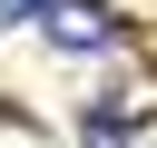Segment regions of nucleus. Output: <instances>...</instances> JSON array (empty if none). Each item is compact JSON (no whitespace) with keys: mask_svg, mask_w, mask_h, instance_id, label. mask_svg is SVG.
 <instances>
[{"mask_svg":"<svg viewBox=\"0 0 157 148\" xmlns=\"http://www.w3.org/2000/svg\"><path fill=\"white\" fill-rule=\"evenodd\" d=\"M39 30H49L59 49H108V39H118V10H108V0H39Z\"/></svg>","mask_w":157,"mask_h":148,"instance_id":"nucleus-1","label":"nucleus"},{"mask_svg":"<svg viewBox=\"0 0 157 148\" xmlns=\"http://www.w3.org/2000/svg\"><path fill=\"white\" fill-rule=\"evenodd\" d=\"M29 10H39V0H0V30H20V20H29Z\"/></svg>","mask_w":157,"mask_h":148,"instance_id":"nucleus-2","label":"nucleus"}]
</instances>
